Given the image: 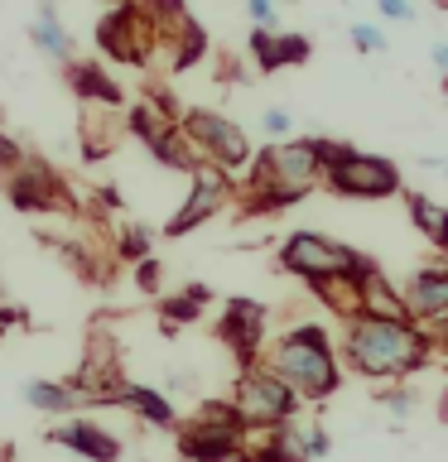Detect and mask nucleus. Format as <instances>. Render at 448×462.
I'll use <instances>...</instances> for the list:
<instances>
[{
	"label": "nucleus",
	"instance_id": "obj_1",
	"mask_svg": "<svg viewBox=\"0 0 448 462\" xmlns=\"http://www.w3.org/2000/svg\"><path fill=\"white\" fill-rule=\"evenodd\" d=\"M338 356L347 361V371L367 375V381H405L434 361V342L419 323L352 318V323H342Z\"/></svg>",
	"mask_w": 448,
	"mask_h": 462
},
{
	"label": "nucleus",
	"instance_id": "obj_2",
	"mask_svg": "<svg viewBox=\"0 0 448 462\" xmlns=\"http://www.w3.org/2000/svg\"><path fill=\"white\" fill-rule=\"evenodd\" d=\"M266 366L299 395V404H323L342 385V356L323 323H294L266 346Z\"/></svg>",
	"mask_w": 448,
	"mask_h": 462
},
{
	"label": "nucleus",
	"instance_id": "obj_3",
	"mask_svg": "<svg viewBox=\"0 0 448 462\" xmlns=\"http://www.w3.org/2000/svg\"><path fill=\"white\" fill-rule=\"evenodd\" d=\"M318 154H323V183H328L338 198L381 202V198H396L400 183H405V173H400L396 159L367 154V150H357V144L318 140Z\"/></svg>",
	"mask_w": 448,
	"mask_h": 462
},
{
	"label": "nucleus",
	"instance_id": "obj_4",
	"mask_svg": "<svg viewBox=\"0 0 448 462\" xmlns=\"http://www.w3.org/2000/svg\"><path fill=\"white\" fill-rule=\"evenodd\" d=\"M313 183H323V154H318V140L309 135H294L285 144H266L256 150V164L246 173V188L241 193H313Z\"/></svg>",
	"mask_w": 448,
	"mask_h": 462
},
{
	"label": "nucleus",
	"instance_id": "obj_5",
	"mask_svg": "<svg viewBox=\"0 0 448 462\" xmlns=\"http://www.w3.org/2000/svg\"><path fill=\"white\" fill-rule=\"evenodd\" d=\"M179 130H183V140L193 144L198 164L222 169L227 179H231V173H251V164H256L251 135H246V130L231 121V116L208 111V106H188V111L179 116Z\"/></svg>",
	"mask_w": 448,
	"mask_h": 462
},
{
	"label": "nucleus",
	"instance_id": "obj_6",
	"mask_svg": "<svg viewBox=\"0 0 448 462\" xmlns=\"http://www.w3.org/2000/svg\"><path fill=\"white\" fill-rule=\"evenodd\" d=\"M275 260H280L285 274H294V280H303L309 289H318V284H332V280L357 274L367 255L352 251V245H342V241H332V236H323V231L299 226V231H289V236L280 241Z\"/></svg>",
	"mask_w": 448,
	"mask_h": 462
},
{
	"label": "nucleus",
	"instance_id": "obj_7",
	"mask_svg": "<svg viewBox=\"0 0 448 462\" xmlns=\"http://www.w3.org/2000/svg\"><path fill=\"white\" fill-rule=\"evenodd\" d=\"M251 443V429L237 414L231 400H212L202 404V414L193 424L179 429V457L183 462H237Z\"/></svg>",
	"mask_w": 448,
	"mask_h": 462
},
{
	"label": "nucleus",
	"instance_id": "obj_8",
	"mask_svg": "<svg viewBox=\"0 0 448 462\" xmlns=\"http://www.w3.org/2000/svg\"><path fill=\"white\" fill-rule=\"evenodd\" d=\"M231 404H237V414L246 419V429H251V433H270V429H280V424L294 419L299 395L266 366V361H256V366H241L237 371Z\"/></svg>",
	"mask_w": 448,
	"mask_h": 462
},
{
	"label": "nucleus",
	"instance_id": "obj_9",
	"mask_svg": "<svg viewBox=\"0 0 448 462\" xmlns=\"http://www.w3.org/2000/svg\"><path fill=\"white\" fill-rule=\"evenodd\" d=\"M159 10H140V5H121V10H107L97 24V49L116 58V63H130V68H145L154 58V43H169L159 34Z\"/></svg>",
	"mask_w": 448,
	"mask_h": 462
},
{
	"label": "nucleus",
	"instance_id": "obj_10",
	"mask_svg": "<svg viewBox=\"0 0 448 462\" xmlns=\"http://www.w3.org/2000/svg\"><path fill=\"white\" fill-rule=\"evenodd\" d=\"M126 125H130V135H135L164 169H179V173H188V179H193L198 154H193V144L183 140L179 116H173L169 101H154V106H150V101H140V106H130Z\"/></svg>",
	"mask_w": 448,
	"mask_h": 462
},
{
	"label": "nucleus",
	"instance_id": "obj_11",
	"mask_svg": "<svg viewBox=\"0 0 448 462\" xmlns=\"http://www.w3.org/2000/svg\"><path fill=\"white\" fill-rule=\"evenodd\" d=\"M231 198H237V183H231L222 169H212V164H198V169H193V188H188V198L179 202V212H173L169 222H164V236H169V241L188 236L193 226L212 222V217L222 212Z\"/></svg>",
	"mask_w": 448,
	"mask_h": 462
},
{
	"label": "nucleus",
	"instance_id": "obj_12",
	"mask_svg": "<svg viewBox=\"0 0 448 462\" xmlns=\"http://www.w3.org/2000/svg\"><path fill=\"white\" fill-rule=\"evenodd\" d=\"M266 323H270V309L260 299H227L222 318H217V337L231 346V356L241 366H256L266 356Z\"/></svg>",
	"mask_w": 448,
	"mask_h": 462
},
{
	"label": "nucleus",
	"instance_id": "obj_13",
	"mask_svg": "<svg viewBox=\"0 0 448 462\" xmlns=\"http://www.w3.org/2000/svg\"><path fill=\"white\" fill-rule=\"evenodd\" d=\"M5 193L20 212H72V198L68 188L58 183V173L43 164V159L29 154L20 173H10L5 179Z\"/></svg>",
	"mask_w": 448,
	"mask_h": 462
},
{
	"label": "nucleus",
	"instance_id": "obj_14",
	"mask_svg": "<svg viewBox=\"0 0 448 462\" xmlns=\"http://www.w3.org/2000/svg\"><path fill=\"white\" fill-rule=\"evenodd\" d=\"M357 299H361V313H357V318L415 323V318H410V303H405V289L390 280V274L376 265V260H361V270H357Z\"/></svg>",
	"mask_w": 448,
	"mask_h": 462
},
{
	"label": "nucleus",
	"instance_id": "obj_15",
	"mask_svg": "<svg viewBox=\"0 0 448 462\" xmlns=\"http://www.w3.org/2000/svg\"><path fill=\"white\" fill-rule=\"evenodd\" d=\"M87 404H116V410H130L135 419H145V424H154V429H173L179 424V414H173V404L164 390H154V385H130V381H116L107 390H97Z\"/></svg>",
	"mask_w": 448,
	"mask_h": 462
},
{
	"label": "nucleus",
	"instance_id": "obj_16",
	"mask_svg": "<svg viewBox=\"0 0 448 462\" xmlns=\"http://www.w3.org/2000/svg\"><path fill=\"white\" fill-rule=\"evenodd\" d=\"M405 303H410V318L419 328L448 318V265H419L405 280Z\"/></svg>",
	"mask_w": 448,
	"mask_h": 462
},
{
	"label": "nucleus",
	"instance_id": "obj_17",
	"mask_svg": "<svg viewBox=\"0 0 448 462\" xmlns=\"http://www.w3.org/2000/svg\"><path fill=\"white\" fill-rule=\"evenodd\" d=\"M49 443L72 448L82 462H121V439L107 433L101 424H92V419H68V424L49 429Z\"/></svg>",
	"mask_w": 448,
	"mask_h": 462
},
{
	"label": "nucleus",
	"instance_id": "obj_18",
	"mask_svg": "<svg viewBox=\"0 0 448 462\" xmlns=\"http://www.w3.org/2000/svg\"><path fill=\"white\" fill-rule=\"evenodd\" d=\"M309 53H313V43L309 34H260V29H251V58H256V68L260 72H280L289 63H309Z\"/></svg>",
	"mask_w": 448,
	"mask_h": 462
},
{
	"label": "nucleus",
	"instance_id": "obj_19",
	"mask_svg": "<svg viewBox=\"0 0 448 462\" xmlns=\"http://www.w3.org/2000/svg\"><path fill=\"white\" fill-rule=\"evenodd\" d=\"M405 208H410L415 231L443 255V265H448V208L439 198H429V193H405Z\"/></svg>",
	"mask_w": 448,
	"mask_h": 462
},
{
	"label": "nucleus",
	"instance_id": "obj_20",
	"mask_svg": "<svg viewBox=\"0 0 448 462\" xmlns=\"http://www.w3.org/2000/svg\"><path fill=\"white\" fill-rule=\"evenodd\" d=\"M68 87L78 92V101H97V106H121L126 92H121V82L107 78V68H97V63H72L68 68Z\"/></svg>",
	"mask_w": 448,
	"mask_h": 462
},
{
	"label": "nucleus",
	"instance_id": "obj_21",
	"mask_svg": "<svg viewBox=\"0 0 448 462\" xmlns=\"http://www.w3.org/2000/svg\"><path fill=\"white\" fill-rule=\"evenodd\" d=\"M29 34H34V43L53 58V63H63V68L78 63V58H72V34L63 29V20H58L53 5H39V10H34V24H29Z\"/></svg>",
	"mask_w": 448,
	"mask_h": 462
},
{
	"label": "nucleus",
	"instance_id": "obj_22",
	"mask_svg": "<svg viewBox=\"0 0 448 462\" xmlns=\"http://www.w3.org/2000/svg\"><path fill=\"white\" fill-rule=\"evenodd\" d=\"M202 303H212V289L208 284H188L183 294H173L159 303V313H164V332L183 328V323H198L202 318Z\"/></svg>",
	"mask_w": 448,
	"mask_h": 462
},
{
	"label": "nucleus",
	"instance_id": "obj_23",
	"mask_svg": "<svg viewBox=\"0 0 448 462\" xmlns=\"http://www.w3.org/2000/svg\"><path fill=\"white\" fill-rule=\"evenodd\" d=\"M24 404H34L43 414H72L78 410V390L63 381H24Z\"/></svg>",
	"mask_w": 448,
	"mask_h": 462
},
{
	"label": "nucleus",
	"instance_id": "obj_24",
	"mask_svg": "<svg viewBox=\"0 0 448 462\" xmlns=\"http://www.w3.org/2000/svg\"><path fill=\"white\" fill-rule=\"evenodd\" d=\"M376 404L396 419V424H405L415 410H419V385H390V390H376Z\"/></svg>",
	"mask_w": 448,
	"mask_h": 462
},
{
	"label": "nucleus",
	"instance_id": "obj_25",
	"mask_svg": "<svg viewBox=\"0 0 448 462\" xmlns=\"http://www.w3.org/2000/svg\"><path fill=\"white\" fill-rule=\"evenodd\" d=\"M260 135H266L270 144L294 140V111H289V106H266V111H260Z\"/></svg>",
	"mask_w": 448,
	"mask_h": 462
},
{
	"label": "nucleus",
	"instance_id": "obj_26",
	"mask_svg": "<svg viewBox=\"0 0 448 462\" xmlns=\"http://www.w3.org/2000/svg\"><path fill=\"white\" fill-rule=\"evenodd\" d=\"M150 245H154V236H150V226H126L121 231V241H116V255L121 260H150Z\"/></svg>",
	"mask_w": 448,
	"mask_h": 462
},
{
	"label": "nucleus",
	"instance_id": "obj_27",
	"mask_svg": "<svg viewBox=\"0 0 448 462\" xmlns=\"http://www.w3.org/2000/svg\"><path fill=\"white\" fill-rule=\"evenodd\" d=\"M347 34H352V49H357V53H386V49H390V39H386L381 24L357 20V24H347Z\"/></svg>",
	"mask_w": 448,
	"mask_h": 462
},
{
	"label": "nucleus",
	"instance_id": "obj_28",
	"mask_svg": "<svg viewBox=\"0 0 448 462\" xmlns=\"http://www.w3.org/2000/svg\"><path fill=\"white\" fill-rule=\"evenodd\" d=\"M246 14H251V24L260 29V34H280V10H275L270 0H251Z\"/></svg>",
	"mask_w": 448,
	"mask_h": 462
},
{
	"label": "nucleus",
	"instance_id": "obj_29",
	"mask_svg": "<svg viewBox=\"0 0 448 462\" xmlns=\"http://www.w3.org/2000/svg\"><path fill=\"white\" fill-rule=\"evenodd\" d=\"M24 150H20V140H10V135H0V179H10V173H20L24 169Z\"/></svg>",
	"mask_w": 448,
	"mask_h": 462
},
{
	"label": "nucleus",
	"instance_id": "obj_30",
	"mask_svg": "<svg viewBox=\"0 0 448 462\" xmlns=\"http://www.w3.org/2000/svg\"><path fill=\"white\" fill-rule=\"evenodd\" d=\"M135 284H140V294H159V284H164V265L150 255V260H140L135 265Z\"/></svg>",
	"mask_w": 448,
	"mask_h": 462
},
{
	"label": "nucleus",
	"instance_id": "obj_31",
	"mask_svg": "<svg viewBox=\"0 0 448 462\" xmlns=\"http://www.w3.org/2000/svg\"><path fill=\"white\" fill-rule=\"evenodd\" d=\"M328 453H332V433H328V424L309 419V462H323Z\"/></svg>",
	"mask_w": 448,
	"mask_h": 462
},
{
	"label": "nucleus",
	"instance_id": "obj_32",
	"mask_svg": "<svg viewBox=\"0 0 448 462\" xmlns=\"http://www.w3.org/2000/svg\"><path fill=\"white\" fill-rule=\"evenodd\" d=\"M376 14H381V20H390V24H410L419 10L410 5V0H381V5H376Z\"/></svg>",
	"mask_w": 448,
	"mask_h": 462
},
{
	"label": "nucleus",
	"instance_id": "obj_33",
	"mask_svg": "<svg viewBox=\"0 0 448 462\" xmlns=\"http://www.w3.org/2000/svg\"><path fill=\"white\" fill-rule=\"evenodd\" d=\"M425 332H429L434 352H443V356H448V318H439V323H425Z\"/></svg>",
	"mask_w": 448,
	"mask_h": 462
},
{
	"label": "nucleus",
	"instance_id": "obj_34",
	"mask_svg": "<svg viewBox=\"0 0 448 462\" xmlns=\"http://www.w3.org/2000/svg\"><path fill=\"white\" fill-rule=\"evenodd\" d=\"M429 63L448 78V39H434V43H429Z\"/></svg>",
	"mask_w": 448,
	"mask_h": 462
},
{
	"label": "nucleus",
	"instance_id": "obj_35",
	"mask_svg": "<svg viewBox=\"0 0 448 462\" xmlns=\"http://www.w3.org/2000/svg\"><path fill=\"white\" fill-rule=\"evenodd\" d=\"M169 385H173V390H193V375H188V371H173Z\"/></svg>",
	"mask_w": 448,
	"mask_h": 462
},
{
	"label": "nucleus",
	"instance_id": "obj_36",
	"mask_svg": "<svg viewBox=\"0 0 448 462\" xmlns=\"http://www.w3.org/2000/svg\"><path fill=\"white\" fill-rule=\"evenodd\" d=\"M443 179H448V159H443Z\"/></svg>",
	"mask_w": 448,
	"mask_h": 462
},
{
	"label": "nucleus",
	"instance_id": "obj_37",
	"mask_svg": "<svg viewBox=\"0 0 448 462\" xmlns=\"http://www.w3.org/2000/svg\"><path fill=\"white\" fill-rule=\"evenodd\" d=\"M443 97H448V78H443Z\"/></svg>",
	"mask_w": 448,
	"mask_h": 462
},
{
	"label": "nucleus",
	"instance_id": "obj_38",
	"mask_svg": "<svg viewBox=\"0 0 448 462\" xmlns=\"http://www.w3.org/2000/svg\"><path fill=\"white\" fill-rule=\"evenodd\" d=\"M0 294H5V280H0Z\"/></svg>",
	"mask_w": 448,
	"mask_h": 462
}]
</instances>
